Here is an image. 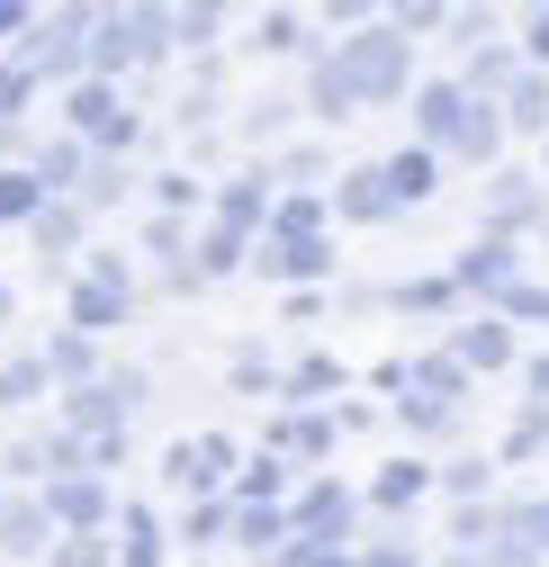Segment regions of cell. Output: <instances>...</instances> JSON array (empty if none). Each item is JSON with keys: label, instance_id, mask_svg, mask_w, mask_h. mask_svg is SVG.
<instances>
[{"label": "cell", "instance_id": "6da1fadb", "mask_svg": "<svg viewBox=\"0 0 549 567\" xmlns=\"http://www.w3.org/2000/svg\"><path fill=\"white\" fill-rule=\"evenodd\" d=\"M415 145L442 163H496L505 154V117L487 100H468L459 82H424L415 91Z\"/></svg>", "mask_w": 549, "mask_h": 567}, {"label": "cell", "instance_id": "7a4b0ae2", "mask_svg": "<svg viewBox=\"0 0 549 567\" xmlns=\"http://www.w3.org/2000/svg\"><path fill=\"white\" fill-rule=\"evenodd\" d=\"M333 73L352 82L361 109H387V100H405V82H415V37H396L387 19H370L361 37H333Z\"/></svg>", "mask_w": 549, "mask_h": 567}, {"label": "cell", "instance_id": "3957f363", "mask_svg": "<svg viewBox=\"0 0 549 567\" xmlns=\"http://www.w3.org/2000/svg\"><path fill=\"white\" fill-rule=\"evenodd\" d=\"M298 540H307V549H361V495L333 486V477L307 486V495H298Z\"/></svg>", "mask_w": 549, "mask_h": 567}, {"label": "cell", "instance_id": "277c9868", "mask_svg": "<svg viewBox=\"0 0 549 567\" xmlns=\"http://www.w3.org/2000/svg\"><path fill=\"white\" fill-rule=\"evenodd\" d=\"M73 145H135V109L108 91V82H73Z\"/></svg>", "mask_w": 549, "mask_h": 567}, {"label": "cell", "instance_id": "5b68a950", "mask_svg": "<svg viewBox=\"0 0 549 567\" xmlns=\"http://www.w3.org/2000/svg\"><path fill=\"white\" fill-rule=\"evenodd\" d=\"M37 505H45V523H54V532H108V514H117V505H108V486H100L91 468L54 477V486L37 495Z\"/></svg>", "mask_w": 549, "mask_h": 567}, {"label": "cell", "instance_id": "8992f818", "mask_svg": "<svg viewBox=\"0 0 549 567\" xmlns=\"http://www.w3.org/2000/svg\"><path fill=\"white\" fill-rule=\"evenodd\" d=\"M126 307H135V279L117 270V261H100L82 289H73V333L91 342V333H108V324H126Z\"/></svg>", "mask_w": 549, "mask_h": 567}, {"label": "cell", "instance_id": "52a82bcc", "mask_svg": "<svg viewBox=\"0 0 549 567\" xmlns=\"http://www.w3.org/2000/svg\"><path fill=\"white\" fill-rule=\"evenodd\" d=\"M531 226H540V181H531V172H496V181H487V235L522 244Z\"/></svg>", "mask_w": 549, "mask_h": 567}, {"label": "cell", "instance_id": "ba28073f", "mask_svg": "<svg viewBox=\"0 0 549 567\" xmlns=\"http://www.w3.org/2000/svg\"><path fill=\"white\" fill-rule=\"evenodd\" d=\"M514 279H522V244L487 235L477 252H459V270H450V289H468V298H505Z\"/></svg>", "mask_w": 549, "mask_h": 567}, {"label": "cell", "instance_id": "9c48e42d", "mask_svg": "<svg viewBox=\"0 0 549 567\" xmlns=\"http://www.w3.org/2000/svg\"><path fill=\"white\" fill-rule=\"evenodd\" d=\"M450 361H459V379L505 370V361H514V324H505V316H468V324L450 333Z\"/></svg>", "mask_w": 549, "mask_h": 567}, {"label": "cell", "instance_id": "30bf717a", "mask_svg": "<svg viewBox=\"0 0 549 567\" xmlns=\"http://www.w3.org/2000/svg\"><path fill=\"white\" fill-rule=\"evenodd\" d=\"M261 279H324L333 270V252H324V235H270L261 252H244Z\"/></svg>", "mask_w": 549, "mask_h": 567}, {"label": "cell", "instance_id": "8fae6325", "mask_svg": "<svg viewBox=\"0 0 549 567\" xmlns=\"http://www.w3.org/2000/svg\"><path fill=\"white\" fill-rule=\"evenodd\" d=\"M226 468H235V442H226V433H208V442H172V460H163V477L189 486V495H208Z\"/></svg>", "mask_w": 549, "mask_h": 567}, {"label": "cell", "instance_id": "7c38bea8", "mask_svg": "<svg viewBox=\"0 0 549 567\" xmlns=\"http://www.w3.org/2000/svg\"><path fill=\"white\" fill-rule=\"evenodd\" d=\"M379 181H387V198H396V207H424V198L442 189V154L405 145V154H387V163H379Z\"/></svg>", "mask_w": 549, "mask_h": 567}, {"label": "cell", "instance_id": "4fadbf2b", "mask_svg": "<svg viewBox=\"0 0 549 567\" xmlns=\"http://www.w3.org/2000/svg\"><path fill=\"white\" fill-rule=\"evenodd\" d=\"M333 217H352V226H387V217H396V198H387L379 163H361V172H342V189H333Z\"/></svg>", "mask_w": 549, "mask_h": 567}, {"label": "cell", "instance_id": "5bb4252c", "mask_svg": "<svg viewBox=\"0 0 549 567\" xmlns=\"http://www.w3.org/2000/svg\"><path fill=\"white\" fill-rule=\"evenodd\" d=\"M261 217H270V172L252 163L244 181H226V189H217V226H226V235H252Z\"/></svg>", "mask_w": 549, "mask_h": 567}, {"label": "cell", "instance_id": "9a60e30c", "mask_svg": "<svg viewBox=\"0 0 549 567\" xmlns=\"http://www.w3.org/2000/svg\"><path fill=\"white\" fill-rule=\"evenodd\" d=\"M496 540H514V549H531L549 567V495H514V505H496Z\"/></svg>", "mask_w": 549, "mask_h": 567}, {"label": "cell", "instance_id": "2e32d148", "mask_svg": "<svg viewBox=\"0 0 549 567\" xmlns=\"http://www.w3.org/2000/svg\"><path fill=\"white\" fill-rule=\"evenodd\" d=\"M0 549H10V558H37V549H54V523H45V505H28V495H0Z\"/></svg>", "mask_w": 549, "mask_h": 567}, {"label": "cell", "instance_id": "e0dca14e", "mask_svg": "<svg viewBox=\"0 0 549 567\" xmlns=\"http://www.w3.org/2000/svg\"><path fill=\"white\" fill-rule=\"evenodd\" d=\"M496 117H505V135H549V73H522L496 100Z\"/></svg>", "mask_w": 549, "mask_h": 567}, {"label": "cell", "instance_id": "ac0fdd59", "mask_svg": "<svg viewBox=\"0 0 549 567\" xmlns=\"http://www.w3.org/2000/svg\"><path fill=\"white\" fill-rule=\"evenodd\" d=\"M307 117H324V126H342V117H361L352 82L333 73V54H315V73H307Z\"/></svg>", "mask_w": 549, "mask_h": 567}, {"label": "cell", "instance_id": "d6986e66", "mask_svg": "<svg viewBox=\"0 0 549 567\" xmlns=\"http://www.w3.org/2000/svg\"><path fill=\"white\" fill-rule=\"evenodd\" d=\"M424 486H433L424 460H387V477L370 486V505H379V514H415V505H424Z\"/></svg>", "mask_w": 549, "mask_h": 567}, {"label": "cell", "instance_id": "ffe728a7", "mask_svg": "<svg viewBox=\"0 0 549 567\" xmlns=\"http://www.w3.org/2000/svg\"><path fill=\"white\" fill-rule=\"evenodd\" d=\"M235 540L244 549H289L298 532H289V514H270V505H235Z\"/></svg>", "mask_w": 549, "mask_h": 567}, {"label": "cell", "instance_id": "44dd1931", "mask_svg": "<svg viewBox=\"0 0 549 567\" xmlns=\"http://www.w3.org/2000/svg\"><path fill=\"white\" fill-rule=\"evenodd\" d=\"M333 433H342L333 414H289V423H280V451H298V460H324V451H333Z\"/></svg>", "mask_w": 549, "mask_h": 567}, {"label": "cell", "instance_id": "7402d4cb", "mask_svg": "<svg viewBox=\"0 0 549 567\" xmlns=\"http://www.w3.org/2000/svg\"><path fill=\"white\" fill-rule=\"evenodd\" d=\"M28 226H37V244H45V252H73V235H82V207H63V198H45V207H37Z\"/></svg>", "mask_w": 549, "mask_h": 567}, {"label": "cell", "instance_id": "603a6c76", "mask_svg": "<svg viewBox=\"0 0 549 567\" xmlns=\"http://www.w3.org/2000/svg\"><path fill=\"white\" fill-rule=\"evenodd\" d=\"M442 486L459 495V505H487V495H496V460H450Z\"/></svg>", "mask_w": 549, "mask_h": 567}, {"label": "cell", "instance_id": "cb8c5ba5", "mask_svg": "<svg viewBox=\"0 0 549 567\" xmlns=\"http://www.w3.org/2000/svg\"><path fill=\"white\" fill-rule=\"evenodd\" d=\"M352 558H361V567H424V549H415V532H379V540H361Z\"/></svg>", "mask_w": 549, "mask_h": 567}, {"label": "cell", "instance_id": "d4e9b609", "mask_svg": "<svg viewBox=\"0 0 549 567\" xmlns=\"http://www.w3.org/2000/svg\"><path fill=\"white\" fill-rule=\"evenodd\" d=\"M333 388H342V361H333V351H324V361H298V370H289V396H298V405H315V396H333Z\"/></svg>", "mask_w": 549, "mask_h": 567}, {"label": "cell", "instance_id": "484cf974", "mask_svg": "<svg viewBox=\"0 0 549 567\" xmlns=\"http://www.w3.org/2000/svg\"><path fill=\"white\" fill-rule=\"evenodd\" d=\"M531 451H549V405H522L505 433V460H531Z\"/></svg>", "mask_w": 549, "mask_h": 567}, {"label": "cell", "instance_id": "4316f807", "mask_svg": "<svg viewBox=\"0 0 549 567\" xmlns=\"http://www.w3.org/2000/svg\"><path fill=\"white\" fill-rule=\"evenodd\" d=\"M54 567H108V532H54Z\"/></svg>", "mask_w": 549, "mask_h": 567}, {"label": "cell", "instance_id": "83f0119b", "mask_svg": "<svg viewBox=\"0 0 549 567\" xmlns=\"http://www.w3.org/2000/svg\"><path fill=\"white\" fill-rule=\"evenodd\" d=\"M37 370H45V379H73V370H91V342H82V333H54V342L37 351Z\"/></svg>", "mask_w": 549, "mask_h": 567}, {"label": "cell", "instance_id": "f1b7e54d", "mask_svg": "<svg viewBox=\"0 0 549 567\" xmlns=\"http://www.w3.org/2000/svg\"><path fill=\"white\" fill-rule=\"evenodd\" d=\"M315 226H324V198H307V189L270 207V235H315Z\"/></svg>", "mask_w": 549, "mask_h": 567}, {"label": "cell", "instance_id": "f546056e", "mask_svg": "<svg viewBox=\"0 0 549 567\" xmlns=\"http://www.w3.org/2000/svg\"><path fill=\"white\" fill-rule=\"evenodd\" d=\"M126 181H135V172H126L117 154H100V163L82 172V198H91V207H108V198H126Z\"/></svg>", "mask_w": 549, "mask_h": 567}, {"label": "cell", "instance_id": "4dcf8cb0", "mask_svg": "<svg viewBox=\"0 0 549 567\" xmlns=\"http://www.w3.org/2000/svg\"><path fill=\"white\" fill-rule=\"evenodd\" d=\"M126 567H163V523L154 514H126Z\"/></svg>", "mask_w": 549, "mask_h": 567}, {"label": "cell", "instance_id": "1f68e13d", "mask_svg": "<svg viewBox=\"0 0 549 567\" xmlns=\"http://www.w3.org/2000/svg\"><path fill=\"white\" fill-rule=\"evenodd\" d=\"M163 28H172V45H217V10H163Z\"/></svg>", "mask_w": 549, "mask_h": 567}, {"label": "cell", "instance_id": "d6a6232c", "mask_svg": "<svg viewBox=\"0 0 549 567\" xmlns=\"http://www.w3.org/2000/svg\"><path fill=\"white\" fill-rule=\"evenodd\" d=\"M37 207H45L37 172H0V217H37Z\"/></svg>", "mask_w": 549, "mask_h": 567}, {"label": "cell", "instance_id": "836d02e7", "mask_svg": "<svg viewBox=\"0 0 549 567\" xmlns=\"http://www.w3.org/2000/svg\"><path fill=\"white\" fill-rule=\"evenodd\" d=\"M514 54H522V73H540V63H549V10H522V37H514Z\"/></svg>", "mask_w": 549, "mask_h": 567}, {"label": "cell", "instance_id": "e575fe53", "mask_svg": "<svg viewBox=\"0 0 549 567\" xmlns=\"http://www.w3.org/2000/svg\"><path fill=\"white\" fill-rule=\"evenodd\" d=\"M280 486H289V468H280V460H252V468L235 477V505H252V495H280Z\"/></svg>", "mask_w": 549, "mask_h": 567}, {"label": "cell", "instance_id": "d590c367", "mask_svg": "<svg viewBox=\"0 0 549 567\" xmlns=\"http://www.w3.org/2000/svg\"><path fill=\"white\" fill-rule=\"evenodd\" d=\"M37 388H45L37 361H10V370H0V405H19V396H37Z\"/></svg>", "mask_w": 549, "mask_h": 567}, {"label": "cell", "instance_id": "8d00e7d4", "mask_svg": "<svg viewBox=\"0 0 549 567\" xmlns=\"http://www.w3.org/2000/svg\"><path fill=\"white\" fill-rule=\"evenodd\" d=\"M450 298H459L450 279H415V289H396V307H415V316H424V307H450Z\"/></svg>", "mask_w": 549, "mask_h": 567}, {"label": "cell", "instance_id": "74e56055", "mask_svg": "<svg viewBox=\"0 0 549 567\" xmlns=\"http://www.w3.org/2000/svg\"><path fill=\"white\" fill-rule=\"evenodd\" d=\"M298 28H307V19H289V10H270V19H261V37H252V45H270V54H289V45H298Z\"/></svg>", "mask_w": 549, "mask_h": 567}, {"label": "cell", "instance_id": "f35d334b", "mask_svg": "<svg viewBox=\"0 0 549 567\" xmlns=\"http://www.w3.org/2000/svg\"><path fill=\"white\" fill-rule=\"evenodd\" d=\"M163 207H198V181L189 172H163Z\"/></svg>", "mask_w": 549, "mask_h": 567}, {"label": "cell", "instance_id": "ab89813d", "mask_svg": "<svg viewBox=\"0 0 549 567\" xmlns=\"http://www.w3.org/2000/svg\"><path fill=\"white\" fill-rule=\"evenodd\" d=\"M522 379H531V405H549V351H531V370H522Z\"/></svg>", "mask_w": 549, "mask_h": 567}]
</instances>
